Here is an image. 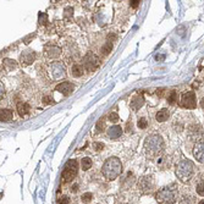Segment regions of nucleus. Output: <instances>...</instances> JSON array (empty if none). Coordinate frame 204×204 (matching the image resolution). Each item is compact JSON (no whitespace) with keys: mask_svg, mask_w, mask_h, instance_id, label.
Returning a JSON list of instances; mask_svg holds the SVG:
<instances>
[{"mask_svg":"<svg viewBox=\"0 0 204 204\" xmlns=\"http://www.w3.org/2000/svg\"><path fill=\"white\" fill-rule=\"evenodd\" d=\"M103 175L108 179V180H115L120 176V174L122 172V165L119 158H109L106 159V161L104 163L102 169Z\"/></svg>","mask_w":204,"mask_h":204,"instance_id":"f257e3e1","label":"nucleus"},{"mask_svg":"<svg viewBox=\"0 0 204 204\" xmlns=\"http://www.w3.org/2000/svg\"><path fill=\"white\" fill-rule=\"evenodd\" d=\"M144 148L150 155H157L163 150L164 141L159 134H150L144 141Z\"/></svg>","mask_w":204,"mask_h":204,"instance_id":"f03ea898","label":"nucleus"},{"mask_svg":"<svg viewBox=\"0 0 204 204\" xmlns=\"http://www.w3.org/2000/svg\"><path fill=\"white\" fill-rule=\"evenodd\" d=\"M193 171H195V166H193V163L190 160H181L176 165V176L182 182L190 181L193 175Z\"/></svg>","mask_w":204,"mask_h":204,"instance_id":"7ed1b4c3","label":"nucleus"},{"mask_svg":"<svg viewBox=\"0 0 204 204\" xmlns=\"http://www.w3.org/2000/svg\"><path fill=\"white\" fill-rule=\"evenodd\" d=\"M177 190L175 186L170 187H164L157 193V201L161 204H172L176 202L177 199Z\"/></svg>","mask_w":204,"mask_h":204,"instance_id":"20e7f679","label":"nucleus"},{"mask_svg":"<svg viewBox=\"0 0 204 204\" xmlns=\"http://www.w3.org/2000/svg\"><path fill=\"white\" fill-rule=\"evenodd\" d=\"M77 169H78V165H77V161L71 159L66 163L65 165V169L62 171V180L64 182H70L77 174Z\"/></svg>","mask_w":204,"mask_h":204,"instance_id":"39448f33","label":"nucleus"},{"mask_svg":"<svg viewBox=\"0 0 204 204\" xmlns=\"http://www.w3.org/2000/svg\"><path fill=\"white\" fill-rule=\"evenodd\" d=\"M83 65H85V69L87 71H94L99 66V59L94 54L88 53L83 59Z\"/></svg>","mask_w":204,"mask_h":204,"instance_id":"423d86ee","label":"nucleus"},{"mask_svg":"<svg viewBox=\"0 0 204 204\" xmlns=\"http://www.w3.org/2000/svg\"><path fill=\"white\" fill-rule=\"evenodd\" d=\"M180 105L182 108H186V109H195L197 103H196V96L193 92H187L182 96L181 98V103Z\"/></svg>","mask_w":204,"mask_h":204,"instance_id":"0eeeda50","label":"nucleus"},{"mask_svg":"<svg viewBox=\"0 0 204 204\" xmlns=\"http://www.w3.org/2000/svg\"><path fill=\"white\" fill-rule=\"evenodd\" d=\"M203 136L202 127L199 125H192L188 127V137L191 141H198Z\"/></svg>","mask_w":204,"mask_h":204,"instance_id":"6e6552de","label":"nucleus"},{"mask_svg":"<svg viewBox=\"0 0 204 204\" xmlns=\"http://www.w3.org/2000/svg\"><path fill=\"white\" fill-rule=\"evenodd\" d=\"M20 60H21V64L23 65H31L36 60V53L33 50H25L21 54Z\"/></svg>","mask_w":204,"mask_h":204,"instance_id":"1a4fd4ad","label":"nucleus"},{"mask_svg":"<svg viewBox=\"0 0 204 204\" xmlns=\"http://www.w3.org/2000/svg\"><path fill=\"white\" fill-rule=\"evenodd\" d=\"M193 155L199 163H204V142H199L195 145Z\"/></svg>","mask_w":204,"mask_h":204,"instance_id":"9d476101","label":"nucleus"},{"mask_svg":"<svg viewBox=\"0 0 204 204\" xmlns=\"http://www.w3.org/2000/svg\"><path fill=\"white\" fill-rule=\"evenodd\" d=\"M51 74H53L54 78L59 80V78L65 76V69L60 62H55L51 65Z\"/></svg>","mask_w":204,"mask_h":204,"instance_id":"9b49d317","label":"nucleus"},{"mask_svg":"<svg viewBox=\"0 0 204 204\" xmlns=\"http://www.w3.org/2000/svg\"><path fill=\"white\" fill-rule=\"evenodd\" d=\"M55 89L58 92H60L61 94H64V96H70L72 93V91H74V86L70 82H62V83L58 85Z\"/></svg>","mask_w":204,"mask_h":204,"instance_id":"f8f14e48","label":"nucleus"},{"mask_svg":"<svg viewBox=\"0 0 204 204\" xmlns=\"http://www.w3.org/2000/svg\"><path fill=\"white\" fill-rule=\"evenodd\" d=\"M45 54H47L48 58H50V59H55V58H58V56L61 54V49L58 48V47L51 45V47H48V48L45 49Z\"/></svg>","mask_w":204,"mask_h":204,"instance_id":"ddd939ff","label":"nucleus"},{"mask_svg":"<svg viewBox=\"0 0 204 204\" xmlns=\"http://www.w3.org/2000/svg\"><path fill=\"white\" fill-rule=\"evenodd\" d=\"M121 134H122V128H121L120 126H112V127H110V128L108 130V136H109L110 138L116 139V138H119Z\"/></svg>","mask_w":204,"mask_h":204,"instance_id":"4468645a","label":"nucleus"},{"mask_svg":"<svg viewBox=\"0 0 204 204\" xmlns=\"http://www.w3.org/2000/svg\"><path fill=\"white\" fill-rule=\"evenodd\" d=\"M152 179L150 177H143L141 180V183H139V187L143 192H147V191H150L152 190Z\"/></svg>","mask_w":204,"mask_h":204,"instance_id":"2eb2a0df","label":"nucleus"},{"mask_svg":"<svg viewBox=\"0 0 204 204\" xmlns=\"http://www.w3.org/2000/svg\"><path fill=\"white\" fill-rule=\"evenodd\" d=\"M31 110V106L27 104V103H18L17 104V112L20 116H25Z\"/></svg>","mask_w":204,"mask_h":204,"instance_id":"dca6fc26","label":"nucleus"},{"mask_svg":"<svg viewBox=\"0 0 204 204\" xmlns=\"http://www.w3.org/2000/svg\"><path fill=\"white\" fill-rule=\"evenodd\" d=\"M143 104H144L143 97H142V96H136V97L131 100V108H132L133 110H138Z\"/></svg>","mask_w":204,"mask_h":204,"instance_id":"f3484780","label":"nucleus"},{"mask_svg":"<svg viewBox=\"0 0 204 204\" xmlns=\"http://www.w3.org/2000/svg\"><path fill=\"white\" fill-rule=\"evenodd\" d=\"M12 117H13V114H12V111H11L10 109H2V110H1V112H0V119H1V121H4V122L11 121Z\"/></svg>","mask_w":204,"mask_h":204,"instance_id":"a211bd4d","label":"nucleus"},{"mask_svg":"<svg viewBox=\"0 0 204 204\" xmlns=\"http://www.w3.org/2000/svg\"><path fill=\"white\" fill-rule=\"evenodd\" d=\"M169 119V110L166 109H163V110H159L157 112V121L159 122H164Z\"/></svg>","mask_w":204,"mask_h":204,"instance_id":"6ab92c4d","label":"nucleus"},{"mask_svg":"<svg viewBox=\"0 0 204 204\" xmlns=\"http://www.w3.org/2000/svg\"><path fill=\"white\" fill-rule=\"evenodd\" d=\"M72 75L75 77H81L83 75V66L81 64H76L72 66Z\"/></svg>","mask_w":204,"mask_h":204,"instance_id":"aec40b11","label":"nucleus"},{"mask_svg":"<svg viewBox=\"0 0 204 204\" xmlns=\"http://www.w3.org/2000/svg\"><path fill=\"white\" fill-rule=\"evenodd\" d=\"M177 99H179L177 92H176V91H171V92L169 93V97H168V102H169V104H175Z\"/></svg>","mask_w":204,"mask_h":204,"instance_id":"412c9836","label":"nucleus"},{"mask_svg":"<svg viewBox=\"0 0 204 204\" xmlns=\"http://www.w3.org/2000/svg\"><path fill=\"white\" fill-rule=\"evenodd\" d=\"M4 67L6 70H12L16 67V62L11 59H6V60H4Z\"/></svg>","mask_w":204,"mask_h":204,"instance_id":"4be33fe9","label":"nucleus"},{"mask_svg":"<svg viewBox=\"0 0 204 204\" xmlns=\"http://www.w3.org/2000/svg\"><path fill=\"white\" fill-rule=\"evenodd\" d=\"M81 165H82V169H83V170H88V169H91V166H92V160H91L89 158H83L82 161H81Z\"/></svg>","mask_w":204,"mask_h":204,"instance_id":"5701e85b","label":"nucleus"},{"mask_svg":"<svg viewBox=\"0 0 204 204\" xmlns=\"http://www.w3.org/2000/svg\"><path fill=\"white\" fill-rule=\"evenodd\" d=\"M111 48H112V45H111V43H110V42L105 43V44L103 45V48H102V53H103V55H108V54L110 53Z\"/></svg>","mask_w":204,"mask_h":204,"instance_id":"b1692460","label":"nucleus"},{"mask_svg":"<svg viewBox=\"0 0 204 204\" xmlns=\"http://www.w3.org/2000/svg\"><path fill=\"white\" fill-rule=\"evenodd\" d=\"M147 126H148V122H147V120L144 117H142V119L138 120V127L139 128H145Z\"/></svg>","mask_w":204,"mask_h":204,"instance_id":"393cba45","label":"nucleus"},{"mask_svg":"<svg viewBox=\"0 0 204 204\" xmlns=\"http://www.w3.org/2000/svg\"><path fill=\"white\" fill-rule=\"evenodd\" d=\"M92 193H89V192H87V193H85L83 196H82V201L85 202V203H88V202H91L92 201Z\"/></svg>","mask_w":204,"mask_h":204,"instance_id":"a878e982","label":"nucleus"},{"mask_svg":"<svg viewBox=\"0 0 204 204\" xmlns=\"http://www.w3.org/2000/svg\"><path fill=\"white\" fill-rule=\"evenodd\" d=\"M197 193H198L199 196H203L204 197V182L197 185Z\"/></svg>","mask_w":204,"mask_h":204,"instance_id":"bb28decb","label":"nucleus"},{"mask_svg":"<svg viewBox=\"0 0 204 204\" xmlns=\"http://www.w3.org/2000/svg\"><path fill=\"white\" fill-rule=\"evenodd\" d=\"M104 127H105V121L102 119V120L98 121V123H97V130L102 132V131H104Z\"/></svg>","mask_w":204,"mask_h":204,"instance_id":"cd10ccee","label":"nucleus"},{"mask_svg":"<svg viewBox=\"0 0 204 204\" xmlns=\"http://www.w3.org/2000/svg\"><path fill=\"white\" fill-rule=\"evenodd\" d=\"M109 120L112 122H116L119 120V115L116 112H111V114H109Z\"/></svg>","mask_w":204,"mask_h":204,"instance_id":"c85d7f7f","label":"nucleus"},{"mask_svg":"<svg viewBox=\"0 0 204 204\" xmlns=\"http://www.w3.org/2000/svg\"><path fill=\"white\" fill-rule=\"evenodd\" d=\"M47 22V15L44 13V12H40L39 13V23H45Z\"/></svg>","mask_w":204,"mask_h":204,"instance_id":"c756f323","label":"nucleus"},{"mask_svg":"<svg viewBox=\"0 0 204 204\" xmlns=\"http://www.w3.org/2000/svg\"><path fill=\"white\" fill-rule=\"evenodd\" d=\"M59 204H70V199H69V197H61L60 199H59Z\"/></svg>","mask_w":204,"mask_h":204,"instance_id":"7c9ffc66","label":"nucleus"},{"mask_svg":"<svg viewBox=\"0 0 204 204\" xmlns=\"http://www.w3.org/2000/svg\"><path fill=\"white\" fill-rule=\"evenodd\" d=\"M94 149H97V150H102L103 148H104V144L103 143H94Z\"/></svg>","mask_w":204,"mask_h":204,"instance_id":"2f4dec72","label":"nucleus"},{"mask_svg":"<svg viewBox=\"0 0 204 204\" xmlns=\"http://www.w3.org/2000/svg\"><path fill=\"white\" fill-rule=\"evenodd\" d=\"M139 5V1H137V0H133V1H131V6L132 7H137Z\"/></svg>","mask_w":204,"mask_h":204,"instance_id":"473e14b6","label":"nucleus"},{"mask_svg":"<svg viewBox=\"0 0 204 204\" xmlns=\"http://www.w3.org/2000/svg\"><path fill=\"white\" fill-rule=\"evenodd\" d=\"M50 99H51L50 97H45V98H44V102H45V103H50Z\"/></svg>","mask_w":204,"mask_h":204,"instance_id":"72a5a7b5","label":"nucleus"},{"mask_svg":"<svg viewBox=\"0 0 204 204\" xmlns=\"http://www.w3.org/2000/svg\"><path fill=\"white\" fill-rule=\"evenodd\" d=\"M77 188H78V187H77V185H75V186L72 187V191H74V192H77Z\"/></svg>","mask_w":204,"mask_h":204,"instance_id":"f704fd0d","label":"nucleus"},{"mask_svg":"<svg viewBox=\"0 0 204 204\" xmlns=\"http://www.w3.org/2000/svg\"><path fill=\"white\" fill-rule=\"evenodd\" d=\"M201 106H202V108L204 109V98L202 99V100H201Z\"/></svg>","mask_w":204,"mask_h":204,"instance_id":"c9c22d12","label":"nucleus"},{"mask_svg":"<svg viewBox=\"0 0 204 204\" xmlns=\"http://www.w3.org/2000/svg\"><path fill=\"white\" fill-rule=\"evenodd\" d=\"M198 204H204V199H203V201H201V202H199Z\"/></svg>","mask_w":204,"mask_h":204,"instance_id":"e433bc0d","label":"nucleus"}]
</instances>
